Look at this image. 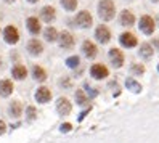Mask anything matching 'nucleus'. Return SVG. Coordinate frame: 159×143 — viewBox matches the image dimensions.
I'll return each mask as SVG.
<instances>
[{"label": "nucleus", "instance_id": "obj_31", "mask_svg": "<svg viewBox=\"0 0 159 143\" xmlns=\"http://www.w3.org/2000/svg\"><path fill=\"white\" fill-rule=\"evenodd\" d=\"M153 44H154V45L157 47V48H159V37H157V39H154V40H153Z\"/></svg>", "mask_w": 159, "mask_h": 143}, {"label": "nucleus", "instance_id": "obj_27", "mask_svg": "<svg viewBox=\"0 0 159 143\" xmlns=\"http://www.w3.org/2000/svg\"><path fill=\"white\" fill-rule=\"evenodd\" d=\"M26 113H27V119H29V121H34L37 118V111H35L34 106H29V108L26 109Z\"/></svg>", "mask_w": 159, "mask_h": 143}, {"label": "nucleus", "instance_id": "obj_19", "mask_svg": "<svg viewBox=\"0 0 159 143\" xmlns=\"http://www.w3.org/2000/svg\"><path fill=\"white\" fill-rule=\"evenodd\" d=\"M32 76H34V79H35V81L43 82V81L47 79V71L42 68V66L35 64V66H32Z\"/></svg>", "mask_w": 159, "mask_h": 143}, {"label": "nucleus", "instance_id": "obj_29", "mask_svg": "<svg viewBox=\"0 0 159 143\" xmlns=\"http://www.w3.org/2000/svg\"><path fill=\"white\" fill-rule=\"evenodd\" d=\"M71 129H72V126H71V124H68V122L61 126V132H69Z\"/></svg>", "mask_w": 159, "mask_h": 143}, {"label": "nucleus", "instance_id": "obj_30", "mask_svg": "<svg viewBox=\"0 0 159 143\" xmlns=\"http://www.w3.org/2000/svg\"><path fill=\"white\" fill-rule=\"evenodd\" d=\"M5 130H7L5 122H3V121H0V135H2V133H5Z\"/></svg>", "mask_w": 159, "mask_h": 143}, {"label": "nucleus", "instance_id": "obj_32", "mask_svg": "<svg viewBox=\"0 0 159 143\" xmlns=\"http://www.w3.org/2000/svg\"><path fill=\"white\" fill-rule=\"evenodd\" d=\"M27 2H29V3H37L39 0H27Z\"/></svg>", "mask_w": 159, "mask_h": 143}, {"label": "nucleus", "instance_id": "obj_14", "mask_svg": "<svg viewBox=\"0 0 159 143\" xmlns=\"http://www.w3.org/2000/svg\"><path fill=\"white\" fill-rule=\"evenodd\" d=\"M40 18L45 23H52L55 18H57V12H55L53 7H43L40 10Z\"/></svg>", "mask_w": 159, "mask_h": 143}, {"label": "nucleus", "instance_id": "obj_24", "mask_svg": "<svg viewBox=\"0 0 159 143\" xmlns=\"http://www.w3.org/2000/svg\"><path fill=\"white\" fill-rule=\"evenodd\" d=\"M61 5L64 7V10L74 12L77 8V0H61Z\"/></svg>", "mask_w": 159, "mask_h": 143}, {"label": "nucleus", "instance_id": "obj_2", "mask_svg": "<svg viewBox=\"0 0 159 143\" xmlns=\"http://www.w3.org/2000/svg\"><path fill=\"white\" fill-rule=\"evenodd\" d=\"M74 23H76L79 27H82V29H89V27H92L93 24V18L89 12H79L77 16H76V20H74Z\"/></svg>", "mask_w": 159, "mask_h": 143}, {"label": "nucleus", "instance_id": "obj_25", "mask_svg": "<svg viewBox=\"0 0 159 143\" xmlns=\"http://www.w3.org/2000/svg\"><path fill=\"white\" fill-rule=\"evenodd\" d=\"M125 85H127V89L135 90L137 93H138V92H142V85H140L138 82H135V81H132V79H127V81H125Z\"/></svg>", "mask_w": 159, "mask_h": 143}, {"label": "nucleus", "instance_id": "obj_21", "mask_svg": "<svg viewBox=\"0 0 159 143\" xmlns=\"http://www.w3.org/2000/svg\"><path fill=\"white\" fill-rule=\"evenodd\" d=\"M43 37H45V40H48V42H55L58 39V31H57V27H47V29L43 31Z\"/></svg>", "mask_w": 159, "mask_h": 143}, {"label": "nucleus", "instance_id": "obj_28", "mask_svg": "<svg viewBox=\"0 0 159 143\" xmlns=\"http://www.w3.org/2000/svg\"><path fill=\"white\" fill-rule=\"evenodd\" d=\"M132 72H134V74H143V72H145V66H142V64H134V66H132Z\"/></svg>", "mask_w": 159, "mask_h": 143}, {"label": "nucleus", "instance_id": "obj_33", "mask_svg": "<svg viewBox=\"0 0 159 143\" xmlns=\"http://www.w3.org/2000/svg\"><path fill=\"white\" fill-rule=\"evenodd\" d=\"M7 3H13V2H16V0H5Z\"/></svg>", "mask_w": 159, "mask_h": 143}, {"label": "nucleus", "instance_id": "obj_18", "mask_svg": "<svg viewBox=\"0 0 159 143\" xmlns=\"http://www.w3.org/2000/svg\"><path fill=\"white\" fill-rule=\"evenodd\" d=\"M135 23V15L130 10H124L120 13V24L122 26H134Z\"/></svg>", "mask_w": 159, "mask_h": 143}, {"label": "nucleus", "instance_id": "obj_15", "mask_svg": "<svg viewBox=\"0 0 159 143\" xmlns=\"http://www.w3.org/2000/svg\"><path fill=\"white\" fill-rule=\"evenodd\" d=\"M11 93H13V82L8 79L0 81V95L2 97H10Z\"/></svg>", "mask_w": 159, "mask_h": 143}, {"label": "nucleus", "instance_id": "obj_35", "mask_svg": "<svg viewBox=\"0 0 159 143\" xmlns=\"http://www.w3.org/2000/svg\"><path fill=\"white\" fill-rule=\"evenodd\" d=\"M151 2H159V0H151Z\"/></svg>", "mask_w": 159, "mask_h": 143}, {"label": "nucleus", "instance_id": "obj_17", "mask_svg": "<svg viewBox=\"0 0 159 143\" xmlns=\"http://www.w3.org/2000/svg\"><path fill=\"white\" fill-rule=\"evenodd\" d=\"M11 76H13L15 79H18V81L26 79V76H27V69H26V66H23V64H16V66H13V69H11Z\"/></svg>", "mask_w": 159, "mask_h": 143}, {"label": "nucleus", "instance_id": "obj_12", "mask_svg": "<svg viewBox=\"0 0 159 143\" xmlns=\"http://www.w3.org/2000/svg\"><path fill=\"white\" fill-rule=\"evenodd\" d=\"M27 52H29L31 55L34 56H39L42 52H43V45L40 40H37V39H31L29 44H27Z\"/></svg>", "mask_w": 159, "mask_h": 143}, {"label": "nucleus", "instance_id": "obj_11", "mask_svg": "<svg viewBox=\"0 0 159 143\" xmlns=\"http://www.w3.org/2000/svg\"><path fill=\"white\" fill-rule=\"evenodd\" d=\"M120 44H122L125 48H134V47L138 44V40H137V37L132 34V32H124L122 35H120Z\"/></svg>", "mask_w": 159, "mask_h": 143}, {"label": "nucleus", "instance_id": "obj_5", "mask_svg": "<svg viewBox=\"0 0 159 143\" xmlns=\"http://www.w3.org/2000/svg\"><path fill=\"white\" fill-rule=\"evenodd\" d=\"M140 31L146 35L154 32V21H153L151 16H148V15L142 16V20H140Z\"/></svg>", "mask_w": 159, "mask_h": 143}, {"label": "nucleus", "instance_id": "obj_10", "mask_svg": "<svg viewBox=\"0 0 159 143\" xmlns=\"http://www.w3.org/2000/svg\"><path fill=\"white\" fill-rule=\"evenodd\" d=\"M60 45H61V48H72L74 47V37H72V34L71 32H68V31H63L60 35Z\"/></svg>", "mask_w": 159, "mask_h": 143}, {"label": "nucleus", "instance_id": "obj_36", "mask_svg": "<svg viewBox=\"0 0 159 143\" xmlns=\"http://www.w3.org/2000/svg\"><path fill=\"white\" fill-rule=\"evenodd\" d=\"M157 71H159V64H157Z\"/></svg>", "mask_w": 159, "mask_h": 143}, {"label": "nucleus", "instance_id": "obj_13", "mask_svg": "<svg viewBox=\"0 0 159 143\" xmlns=\"http://www.w3.org/2000/svg\"><path fill=\"white\" fill-rule=\"evenodd\" d=\"M82 52L85 53V56H87V58H95V56H97V53H98V50H97L95 44H93V42H90V40H85V42L82 44Z\"/></svg>", "mask_w": 159, "mask_h": 143}, {"label": "nucleus", "instance_id": "obj_1", "mask_svg": "<svg viewBox=\"0 0 159 143\" xmlns=\"http://www.w3.org/2000/svg\"><path fill=\"white\" fill-rule=\"evenodd\" d=\"M98 15L103 21H111L116 15V7L113 0H100L98 3Z\"/></svg>", "mask_w": 159, "mask_h": 143}, {"label": "nucleus", "instance_id": "obj_7", "mask_svg": "<svg viewBox=\"0 0 159 143\" xmlns=\"http://www.w3.org/2000/svg\"><path fill=\"white\" fill-rule=\"evenodd\" d=\"M71 109H72V106H71V101L68 98H64V97L58 98V101H57V111L61 114V116H68V114L71 113Z\"/></svg>", "mask_w": 159, "mask_h": 143}, {"label": "nucleus", "instance_id": "obj_9", "mask_svg": "<svg viewBox=\"0 0 159 143\" xmlns=\"http://www.w3.org/2000/svg\"><path fill=\"white\" fill-rule=\"evenodd\" d=\"M109 60H111L114 68H120V66L124 64V55L117 48H111L109 50Z\"/></svg>", "mask_w": 159, "mask_h": 143}, {"label": "nucleus", "instance_id": "obj_4", "mask_svg": "<svg viewBox=\"0 0 159 143\" xmlns=\"http://www.w3.org/2000/svg\"><path fill=\"white\" fill-rule=\"evenodd\" d=\"M90 74H92V77H93V79H98V81H101V79L108 77L109 71H108V68H106L105 64L97 63V64H93L92 68H90Z\"/></svg>", "mask_w": 159, "mask_h": 143}, {"label": "nucleus", "instance_id": "obj_8", "mask_svg": "<svg viewBox=\"0 0 159 143\" xmlns=\"http://www.w3.org/2000/svg\"><path fill=\"white\" fill-rule=\"evenodd\" d=\"M52 100V92L50 89H47V87H39L35 92V101L37 103H48Z\"/></svg>", "mask_w": 159, "mask_h": 143}, {"label": "nucleus", "instance_id": "obj_16", "mask_svg": "<svg viewBox=\"0 0 159 143\" xmlns=\"http://www.w3.org/2000/svg\"><path fill=\"white\" fill-rule=\"evenodd\" d=\"M26 26H27V31H29L31 34H39L40 32V21L37 20V18H27L26 21Z\"/></svg>", "mask_w": 159, "mask_h": 143}, {"label": "nucleus", "instance_id": "obj_20", "mask_svg": "<svg viewBox=\"0 0 159 143\" xmlns=\"http://www.w3.org/2000/svg\"><path fill=\"white\" fill-rule=\"evenodd\" d=\"M8 113H10L11 118H20L21 113H23V104L20 101H13L10 104V109H8Z\"/></svg>", "mask_w": 159, "mask_h": 143}, {"label": "nucleus", "instance_id": "obj_26", "mask_svg": "<svg viewBox=\"0 0 159 143\" xmlns=\"http://www.w3.org/2000/svg\"><path fill=\"white\" fill-rule=\"evenodd\" d=\"M79 56H71V58L66 60V64L69 66V68H76V66H79Z\"/></svg>", "mask_w": 159, "mask_h": 143}, {"label": "nucleus", "instance_id": "obj_23", "mask_svg": "<svg viewBox=\"0 0 159 143\" xmlns=\"http://www.w3.org/2000/svg\"><path fill=\"white\" fill-rule=\"evenodd\" d=\"M76 101L80 104V106L87 104V103H89V97L85 95V92H84V90H77V92H76Z\"/></svg>", "mask_w": 159, "mask_h": 143}, {"label": "nucleus", "instance_id": "obj_3", "mask_svg": "<svg viewBox=\"0 0 159 143\" xmlns=\"http://www.w3.org/2000/svg\"><path fill=\"white\" fill-rule=\"evenodd\" d=\"M3 39H5L7 44H11V45L20 40V32H18V29H16L13 24H10V26L5 27V31H3Z\"/></svg>", "mask_w": 159, "mask_h": 143}, {"label": "nucleus", "instance_id": "obj_34", "mask_svg": "<svg viewBox=\"0 0 159 143\" xmlns=\"http://www.w3.org/2000/svg\"><path fill=\"white\" fill-rule=\"evenodd\" d=\"M0 66H2V58H0Z\"/></svg>", "mask_w": 159, "mask_h": 143}, {"label": "nucleus", "instance_id": "obj_6", "mask_svg": "<svg viewBox=\"0 0 159 143\" xmlns=\"http://www.w3.org/2000/svg\"><path fill=\"white\" fill-rule=\"evenodd\" d=\"M95 37H97V40H98L100 44H108V42L111 40V31L108 29L105 24H101V26L97 27Z\"/></svg>", "mask_w": 159, "mask_h": 143}, {"label": "nucleus", "instance_id": "obj_22", "mask_svg": "<svg viewBox=\"0 0 159 143\" xmlns=\"http://www.w3.org/2000/svg\"><path fill=\"white\" fill-rule=\"evenodd\" d=\"M140 56L142 58H151L153 56V47L149 44H142V47H140Z\"/></svg>", "mask_w": 159, "mask_h": 143}]
</instances>
